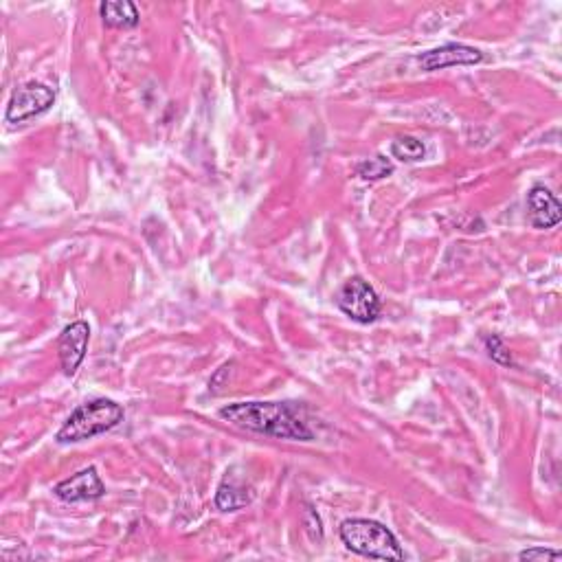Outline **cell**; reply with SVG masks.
Masks as SVG:
<instances>
[{"mask_svg":"<svg viewBox=\"0 0 562 562\" xmlns=\"http://www.w3.org/2000/svg\"><path fill=\"white\" fill-rule=\"evenodd\" d=\"M126 418V411H123L121 404L97 398L77 407L71 418L62 424V429L55 435V440L60 444H77L93 440L97 435H104L108 431L115 429Z\"/></svg>","mask_w":562,"mask_h":562,"instance_id":"2","label":"cell"},{"mask_svg":"<svg viewBox=\"0 0 562 562\" xmlns=\"http://www.w3.org/2000/svg\"><path fill=\"white\" fill-rule=\"evenodd\" d=\"M91 341V328L86 321H73L66 325L58 339V354L66 376H73L80 369Z\"/></svg>","mask_w":562,"mask_h":562,"instance_id":"7","label":"cell"},{"mask_svg":"<svg viewBox=\"0 0 562 562\" xmlns=\"http://www.w3.org/2000/svg\"><path fill=\"white\" fill-rule=\"evenodd\" d=\"M55 104V91L47 84L40 82H27L16 88L11 95L5 119L9 123H25L29 119L40 117L42 112H47Z\"/></svg>","mask_w":562,"mask_h":562,"instance_id":"5","label":"cell"},{"mask_svg":"<svg viewBox=\"0 0 562 562\" xmlns=\"http://www.w3.org/2000/svg\"><path fill=\"white\" fill-rule=\"evenodd\" d=\"M486 350L490 354V358L494 363H499V365H505V367H510L514 365L512 361V354L508 352V347H505L503 339L497 334H492V336H486Z\"/></svg>","mask_w":562,"mask_h":562,"instance_id":"14","label":"cell"},{"mask_svg":"<svg viewBox=\"0 0 562 562\" xmlns=\"http://www.w3.org/2000/svg\"><path fill=\"white\" fill-rule=\"evenodd\" d=\"M521 560H530V562H556L560 560V552L558 549H545V547H532V549H525V552L519 554Z\"/></svg>","mask_w":562,"mask_h":562,"instance_id":"16","label":"cell"},{"mask_svg":"<svg viewBox=\"0 0 562 562\" xmlns=\"http://www.w3.org/2000/svg\"><path fill=\"white\" fill-rule=\"evenodd\" d=\"M391 156L402 163H418L426 156V148L415 137H400L391 143Z\"/></svg>","mask_w":562,"mask_h":562,"instance_id":"12","label":"cell"},{"mask_svg":"<svg viewBox=\"0 0 562 562\" xmlns=\"http://www.w3.org/2000/svg\"><path fill=\"white\" fill-rule=\"evenodd\" d=\"M99 16L104 20V25L110 29H134L139 25V9L130 0H119V3H101Z\"/></svg>","mask_w":562,"mask_h":562,"instance_id":"11","label":"cell"},{"mask_svg":"<svg viewBox=\"0 0 562 562\" xmlns=\"http://www.w3.org/2000/svg\"><path fill=\"white\" fill-rule=\"evenodd\" d=\"M218 415L235 429L275 437V440H314V433L303 418V409L295 402H235L222 407Z\"/></svg>","mask_w":562,"mask_h":562,"instance_id":"1","label":"cell"},{"mask_svg":"<svg viewBox=\"0 0 562 562\" xmlns=\"http://www.w3.org/2000/svg\"><path fill=\"white\" fill-rule=\"evenodd\" d=\"M303 525H306V532L312 543L323 541V523H321V516L317 514V510H312V508L306 510V514H303Z\"/></svg>","mask_w":562,"mask_h":562,"instance_id":"15","label":"cell"},{"mask_svg":"<svg viewBox=\"0 0 562 562\" xmlns=\"http://www.w3.org/2000/svg\"><path fill=\"white\" fill-rule=\"evenodd\" d=\"M339 536L350 552L372 560H404L398 538L385 525L372 519H347L341 523Z\"/></svg>","mask_w":562,"mask_h":562,"instance_id":"3","label":"cell"},{"mask_svg":"<svg viewBox=\"0 0 562 562\" xmlns=\"http://www.w3.org/2000/svg\"><path fill=\"white\" fill-rule=\"evenodd\" d=\"M356 174L363 178V181H382V178H387L393 174V163L387 159V156H374V159H367L363 163H358L356 167Z\"/></svg>","mask_w":562,"mask_h":562,"instance_id":"13","label":"cell"},{"mask_svg":"<svg viewBox=\"0 0 562 562\" xmlns=\"http://www.w3.org/2000/svg\"><path fill=\"white\" fill-rule=\"evenodd\" d=\"M253 488L246 486L244 481H238L235 477H227L216 492V508L220 512H235L240 508H246L253 501Z\"/></svg>","mask_w":562,"mask_h":562,"instance_id":"10","label":"cell"},{"mask_svg":"<svg viewBox=\"0 0 562 562\" xmlns=\"http://www.w3.org/2000/svg\"><path fill=\"white\" fill-rule=\"evenodd\" d=\"M527 209L534 229H554L562 220L560 200L543 185H536L527 194Z\"/></svg>","mask_w":562,"mask_h":562,"instance_id":"9","label":"cell"},{"mask_svg":"<svg viewBox=\"0 0 562 562\" xmlns=\"http://www.w3.org/2000/svg\"><path fill=\"white\" fill-rule=\"evenodd\" d=\"M483 62V53L475 47H468V44H444V47H437L418 55V64L422 71H442L451 69V66H475Z\"/></svg>","mask_w":562,"mask_h":562,"instance_id":"6","label":"cell"},{"mask_svg":"<svg viewBox=\"0 0 562 562\" xmlns=\"http://www.w3.org/2000/svg\"><path fill=\"white\" fill-rule=\"evenodd\" d=\"M336 306L352 321L363 325L374 323L382 310L378 292L363 277H352L345 281L341 290L336 292Z\"/></svg>","mask_w":562,"mask_h":562,"instance_id":"4","label":"cell"},{"mask_svg":"<svg viewBox=\"0 0 562 562\" xmlns=\"http://www.w3.org/2000/svg\"><path fill=\"white\" fill-rule=\"evenodd\" d=\"M55 497L64 503H82V501H97L106 494V486L95 468H84L77 475L60 481L53 488Z\"/></svg>","mask_w":562,"mask_h":562,"instance_id":"8","label":"cell"}]
</instances>
